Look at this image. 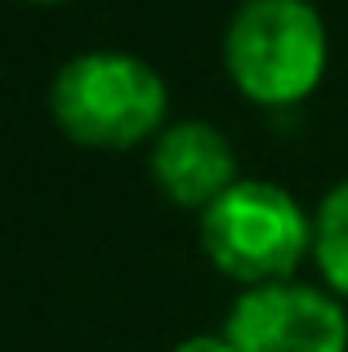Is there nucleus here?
I'll list each match as a JSON object with an SVG mask.
<instances>
[{
    "instance_id": "obj_1",
    "label": "nucleus",
    "mask_w": 348,
    "mask_h": 352,
    "mask_svg": "<svg viewBox=\"0 0 348 352\" xmlns=\"http://www.w3.org/2000/svg\"><path fill=\"white\" fill-rule=\"evenodd\" d=\"M54 125L80 147L125 152L161 134L170 89L152 63L121 50H89L58 67L50 85Z\"/></svg>"
},
{
    "instance_id": "obj_2",
    "label": "nucleus",
    "mask_w": 348,
    "mask_h": 352,
    "mask_svg": "<svg viewBox=\"0 0 348 352\" xmlns=\"http://www.w3.org/2000/svg\"><path fill=\"white\" fill-rule=\"evenodd\" d=\"M331 41L313 0H241L224 32V72L259 107H295L322 85Z\"/></svg>"
},
{
    "instance_id": "obj_3",
    "label": "nucleus",
    "mask_w": 348,
    "mask_h": 352,
    "mask_svg": "<svg viewBox=\"0 0 348 352\" xmlns=\"http://www.w3.org/2000/svg\"><path fill=\"white\" fill-rule=\"evenodd\" d=\"M201 250L215 272L246 290L295 281V267L313 254V219L277 183L237 179L201 210Z\"/></svg>"
},
{
    "instance_id": "obj_4",
    "label": "nucleus",
    "mask_w": 348,
    "mask_h": 352,
    "mask_svg": "<svg viewBox=\"0 0 348 352\" xmlns=\"http://www.w3.org/2000/svg\"><path fill=\"white\" fill-rule=\"evenodd\" d=\"M224 335L237 352H348V312L322 285L272 281L237 294Z\"/></svg>"
},
{
    "instance_id": "obj_5",
    "label": "nucleus",
    "mask_w": 348,
    "mask_h": 352,
    "mask_svg": "<svg viewBox=\"0 0 348 352\" xmlns=\"http://www.w3.org/2000/svg\"><path fill=\"white\" fill-rule=\"evenodd\" d=\"M148 170H152V183L161 188V197L183 210L215 206L241 179L228 134L206 125V120H179V125L161 129L157 143H152Z\"/></svg>"
},
{
    "instance_id": "obj_6",
    "label": "nucleus",
    "mask_w": 348,
    "mask_h": 352,
    "mask_svg": "<svg viewBox=\"0 0 348 352\" xmlns=\"http://www.w3.org/2000/svg\"><path fill=\"white\" fill-rule=\"evenodd\" d=\"M313 263L335 299H348V179L335 183L313 210Z\"/></svg>"
},
{
    "instance_id": "obj_7",
    "label": "nucleus",
    "mask_w": 348,
    "mask_h": 352,
    "mask_svg": "<svg viewBox=\"0 0 348 352\" xmlns=\"http://www.w3.org/2000/svg\"><path fill=\"white\" fill-rule=\"evenodd\" d=\"M174 352H237V348L228 344V335H192V339H183Z\"/></svg>"
},
{
    "instance_id": "obj_8",
    "label": "nucleus",
    "mask_w": 348,
    "mask_h": 352,
    "mask_svg": "<svg viewBox=\"0 0 348 352\" xmlns=\"http://www.w3.org/2000/svg\"><path fill=\"white\" fill-rule=\"evenodd\" d=\"M27 5H63V0H27Z\"/></svg>"
}]
</instances>
